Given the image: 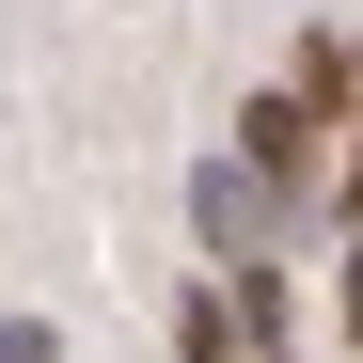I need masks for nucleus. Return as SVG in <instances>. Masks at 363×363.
I'll use <instances>...</instances> for the list:
<instances>
[{"mask_svg":"<svg viewBox=\"0 0 363 363\" xmlns=\"http://www.w3.org/2000/svg\"><path fill=\"white\" fill-rule=\"evenodd\" d=\"M332 316H347V332H363V253H347V269H332Z\"/></svg>","mask_w":363,"mask_h":363,"instance_id":"obj_4","label":"nucleus"},{"mask_svg":"<svg viewBox=\"0 0 363 363\" xmlns=\"http://www.w3.org/2000/svg\"><path fill=\"white\" fill-rule=\"evenodd\" d=\"M174 363H253V332H237V300H221V284L174 300Z\"/></svg>","mask_w":363,"mask_h":363,"instance_id":"obj_2","label":"nucleus"},{"mask_svg":"<svg viewBox=\"0 0 363 363\" xmlns=\"http://www.w3.org/2000/svg\"><path fill=\"white\" fill-rule=\"evenodd\" d=\"M253 363H300V347H253Z\"/></svg>","mask_w":363,"mask_h":363,"instance_id":"obj_5","label":"nucleus"},{"mask_svg":"<svg viewBox=\"0 0 363 363\" xmlns=\"http://www.w3.org/2000/svg\"><path fill=\"white\" fill-rule=\"evenodd\" d=\"M0 363H64V332H48V316H0Z\"/></svg>","mask_w":363,"mask_h":363,"instance_id":"obj_3","label":"nucleus"},{"mask_svg":"<svg viewBox=\"0 0 363 363\" xmlns=\"http://www.w3.org/2000/svg\"><path fill=\"white\" fill-rule=\"evenodd\" d=\"M190 237H206L221 269H269V253H284L300 221H284V190H269V174H253V158L221 143V158H190Z\"/></svg>","mask_w":363,"mask_h":363,"instance_id":"obj_1","label":"nucleus"}]
</instances>
